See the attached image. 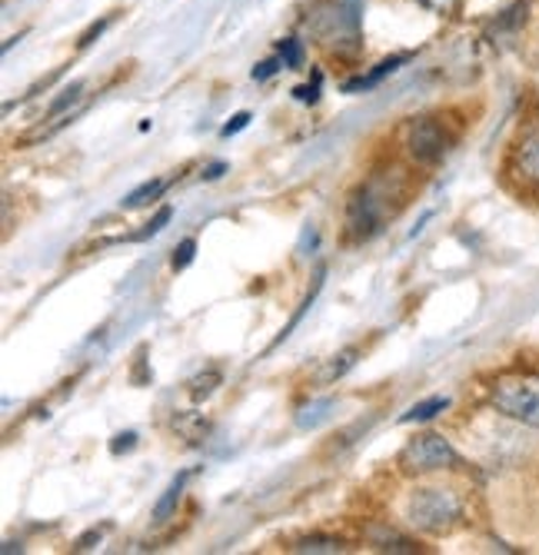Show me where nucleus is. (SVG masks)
<instances>
[{
    "label": "nucleus",
    "mask_w": 539,
    "mask_h": 555,
    "mask_svg": "<svg viewBox=\"0 0 539 555\" xmlns=\"http://www.w3.org/2000/svg\"><path fill=\"white\" fill-rule=\"evenodd\" d=\"M293 552H343L339 539H304L293 545Z\"/></svg>",
    "instance_id": "15"
},
{
    "label": "nucleus",
    "mask_w": 539,
    "mask_h": 555,
    "mask_svg": "<svg viewBox=\"0 0 539 555\" xmlns=\"http://www.w3.org/2000/svg\"><path fill=\"white\" fill-rule=\"evenodd\" d=\"M447 150H450V137L444 130V124L433 120V117H423V120H413L410 130H407V154L429 167V164H439L447 157Z\"/></svg>",
    "instance_id": "4"
},
{
    "label": "nucleus",
    "mask_w": 539,
    "mask_h": 555,
    "mask_svg": "<svg viewBox=\"0 0 539 555\" xmlns=\"http://www.w3.org/2000/svg\"><path fill=\"white\" fill-rule=\"evenodd\" d=\"M407 57H389V61H383V64H376V70H370L367 77H357V80H350L347 87H343V90H347V93H357V90H370V87H376L383 77H389V74H394L400 64H403Z\"/></svg>",
    "instance_id": "10"
},
{
    "label": "nucleus",
    "mask_w": 539,
    "mask_h": 555,
    "mask_svg": "<svg viewBox=\"0 0 539 555\" xmlns=\"http://www.w3.org/2000/svg\"><path fill=\"white\" fill-rule=\"evenodd\" d=\"M336 406V402L326 396V399H313V402H307V406H300V413H297V426L300 429H317L320 423H326L330 420V410Z\"/></svg>",
    "instance_id": "8"
},
{
    "label": "nucleus",
    "mask_w": 539,
    "mask_h": 555,
    "mask_svg": "<svg viewBox=\"0 0 539 555\" xmlns=\"http://www.w3.org/2000/svg\"><path fill=\"white\" fill-rule=\"evenodd\" d=\"M164 190H167V180H146V183H140L137 190H130V193L120 199V207H124V210H140V207H146V204H154V199H161Z\"/></svg>",
    "instance_id": "7"
},
{
    "label": "nucleus",
    "mask_w": 539,
    "mask_h": 555,
    "mask_svg": "<svg viewBox=\"0 0 539 555\" xmlns=\"http://www.w3.org/2000/svg\"><path fill=\"white\" fill-rule=\"evenodd\" d=\"M447 406H450V399H447V396L423 399V402H416V406L403 416V423H426V420H433L436 413H444Z\"/></svg>",
    "instance_id": "11"
},
{
    "label": "nucleus",
    "mask_w": 539,
    "mask_h": 555,
    "mask_svg": "<svg viewBox=\"0 0 539 555\" xmlns=\"http://www.w3.org/2000/svg\"><path fill=\"white\" fill-rule=\"evenodd\" d=\"M357 363V349H347V352H339V357H333V363L323 370V379L330 383V379H339L343 373H347L350 366Z\"/></svg>",
    "instance_id": "12"
},
{
    "label": "nucleus",
    "mask_w": 539,
    "mask_h": 555,
    "mask_svg": "<svg viewBox=\"0 0 539 555\" xmlns=\"http://www.w3.org/2000/svg\"><path fill=\"white\" fill-rule=\"evenodd\" d=\"M107 24H111V17H104V21H101V24H93V27H90V30H87V34H84V37H80V43H84V47H87V43H90V40H93V37H101V30H104V27H107Z\"/></svg>",
    "instance_id": "24"
},
{
    "label": "nucleus",
    "mask_w": 539,
    "mask_h": 555,
    "mask_svg": "<svg viewBox=\"0 0 539 555\" xmlns=\"http://www.w3.org/2000/svg\"><path fill=\"white\" fill-rule=\"evenodd\" d=\"M400 466L407 473H436V469H453L460 466V452L450 446V439L426 433L416 436L403 452H400Z\"/></svg>",
    "instance_id": "3"
},
{
    "label": "nucleus",
    "mask_w": 539,
    "mask_h": 555,
    "mask_svg": "<svg viewBox=\"0 0 539 555\" xmlns=\"http://www.w3.org/2000/svg\"><path fill=\"white\" fill-rule=\"evenodd\" d=\"M170 217H174V210H170V207H161V210H157V217H154L151 223H146L140 233H133V240H151V236H157V233L170 223Z\"/></svg>",
    "instance_id": "14"
},
{
    "label": "nucleus",
    "mask_w": 539,
    "mask_h": 555,
    "mask_svg": "<svg viewBox=\"0 0 539 555\" xmlns=\"http://www.w3.org/2000/svg\"><path fill=\"white\" fill-rule=\"evenodd\" d=\"M489 399H493L497 413L539 429V379L536 376H506L493 386V396Z\"/></svg>",
    "instance_id": "2"
},
{
    "label": "nucleus",
    "mask_w": 539,
    "mask_h": 555,
    "mask_svg": "<svg viewBox=\"0 0 539 555\" xmlns=\"http://www.w3.org/2000/svg\"><path fill=\"white\" fill-rule=\"evenodd\" d=\"M187 479H190V473H180V476L170 479V486L164 489V495L157 499V506H154V522H167L177 513L180 499H183V489H187Z\"/></svg>",
    "instance_id": "6"
},
{
    "label": "nucleus",
    "mask_w": 539,
    "mask_h": 555,
    "mask_svg": "<svg viewBox=\"0 0 539 555\" xmlns=\"http://www.w3.org/2000/svg\"><path fill=\"white\" fill-rule=\"evenodd\" d=\"M416 4L426 11V14H436V17H447V14H453V8H457V0H416Z\"/></svg>",
    "instance_id": "19"
},
{
    "label": "nucleus",
    "mask_w": 539,
    "mask_h": 555,
    "mask_svg": "<svg viewBox=\"0 0 539 555\" xmlns=\"http://www.w3.org/2000/svg\"><path fill=\"white\" fill-rule=\"evenodd\" d=\"M80 90H84V83H74V87H67L57 100H54V104H51V117H57V114H64L70 104H77V100H80Z\"/></svg>",
    "instance_id": "17"
},
{
    "label": "nucleus",
    "mask_w": 539,
    "mask_h": 555,
    "mask_svg": "<svg viewBox=\"0 0 539 555\" xmlns=\"http://www.w3.org/2000/svg\"><path fill=\"white\" fill-rule=\"evenodd\" d=\"M516 167H519L523 177L539 180V133L523 140V146L516 150Z\"/></svg>",
    "instance_id": "9"
},
{
    "label": "nucleus",
    "mask_w": 539,
    "mask_h": 555,
    "mask_svg": "<svg viewBox=\"0 0 539 555\" xmlns=\"http://www.w3.org/2000/svg\"><path fill=\"white\" fill-rule=\"evenodd\" d=\"M223 170H227V164H214V167L204 170V177H207V180H217V177H223Z\"/></svg>",
    "instance_id": "25"
},
{
    "label": "nucleus",
    "mask_w": 539,
    "mask_h": 555,
    "mask_svg": "<svg viewBox=\"0 0 539 555\" xmlns=\"http://www.w3.org/2000/svg\"><path fill=\"white\" fill-rule=\"evenodd\" d=\"M463 506L457 492L450 489H416L407 502V519L426 532V535H444L457 526Z\"/></svg>",
    "instance_id": "1"
},
{
    "label": "nucleus",
    "mask_w": 539,
    "mask_h": 555,
    "mask_svg": "<svg viewBox=\"0 0 539 555\" xmlns=\"http://www.w3.org/2000/svg\"><path fill=\"white\" fill-rule=\"evenodd\" d=\"M280 61H283V67L297 70L304 64V47H300V40H283L280 43Z\"/></svg>",
    "instance_id": "13"
},
{
    "label": "nucleus",
    "mask_w": 539,
    "mask_h": 555,
    "mask_svg": "<svg viewBox=\"0 0 539 555\" xmlns=\"http://www.w3.org/2000/svg\"><path fill=\"white\" fill-rule=\"evenodd\" d=\"M133 446H137V433H120V436H114L111 452H114V456H120V452H130Z\"/></svg>",
    "instance_id": "20"
},
{
    "label": "nucleus",
    "mask_w": 539,
    "mask_h": 555,
    "mask_svg": "<svg viewBox=\"0 0 539 555\" xmlns=\"http://www.w3.org/2000/svg\"><path fill=\"white\" fill-rule=\"evenodd\" d=\"M383 223V214H380V196L373 190H360L350 207H347V230L354 240H370Z\"/></svg>",
    "instance_id": "5"
},
{
    "label": "nucleus",
    "mask_w": 539,
    "mask_h": 555,
    "mask_svg": "<svg viewBox=\"0 0 539 555\" xmlns=\"http://www.w3.org/2000/svg\"><path fill=\"white\" fill-rule=\"evenodd\" d=\"M193 254H197V240H183L174 254V270H187L193 263Z\"/></svg>",
    "instance_id": "18"
},
{
    "label": "nucleus",
    "mask_w": 539,
    "mask_h": 555,
    "mask_svg": "<svg viewBox=\"0 0 539 555\" xmlns=\"http://www.w3.org/2000/svg\"><path fill=\"white\" fill-rule=\"evenodd\" d=\"M247 124H251V114H247V111H243V114L230 117V124H227V127H223L220 133H223V137H233V133H240V130H243V127H247Z\"/></svg>",
    "instance_id": "21"
},
{
    "label": "nucleus",
    "mask_w": 539,
    "mask_h": 555,
    "mask_svg": "<svg viewBox=\"0 0 539 555\" xmlns=\"http://www.w3.org/2000/svg\"><path fill=\"white\" fill-rule=\"evenodd\" d=\"M293 93H297V100H304V104H317V96H320V87L313 83H307V87H297V90H293Z\"/></svg>",
    "instance_id": "23"
},
{
    "label": "nucleus",
    "mask_w": 539,
    "mask_h": 555,
    "mask_svg": "<svg viewBox=\"0 0 539 555\" xmlns=\"http://www.w3.org/2000/svg\"><path fill=\"white\" fill-rule=\"evenodd\" d=\"M217 383H220V373H214V370H210L207 376L190 379V392H193V399H204V396H210Z\"/></svg>",
    "instance_id": "16"
},
{
    "label": "nucleus",
    "mask_w": 539,
    "mask_h": 555,
    "mask_svg": "<svg viewBox=\"0 0 539 555\" xmlns=\"http://www.w3.org/2000/svg\"><path fill=\"white\" fill-rule=\"evenodd\" d=\"M280 64H283L280 57H277V61H264V64H257V67H254V80H267V77H273V74L280 70Z\"/></svg>",
    "instance_id": "22"
}]
</instances>
